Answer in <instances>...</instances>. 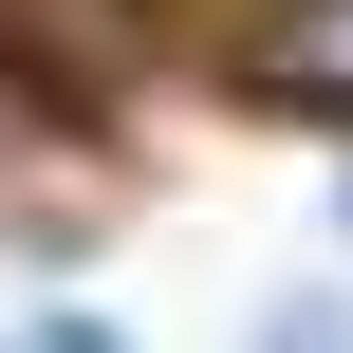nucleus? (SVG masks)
Instances as JSON below:
<instances>
[{
    "label": "nucleus",
    "mask_w": 353,
    "mask_h": 353,
    "mask_svg": "<svg viewBox=\"0 0 353 353\" xmlns=\"http://www.w3.org/2000/svg\"><path fill=\"white\" fill-rule=\"evenodd\" d=\"M0 353H130V335H112V316H19Z\"/></svg>",
    "instance_id": "nucleus-3"
},
{
    "label": "nucleus",
    "mask_w": 353,
    "mask_h": 353,
    "mask_svg": "<svg viewBox=\"0 0 353 353\" xmlns=\"http://www.w3.org/2000/svg\"><path fill=\"white\" fill-rule=\"evenodd\" d=\"M298 74H316V93H353V0H316V19H298Z\"/></svg>",
    "instance_id": "nucleus-2"
},
{
    "label": "nucleus",
    "mask_w": 353,
    "mask_h": 353,
    "mask_svg": "<svg viewBox=\"0 0 353 353\" xmlns=\"http://www.w3.org/2000/svg\"><path fill=\"white\" fill-rule=\"evenodd\" d=\"M335 223H353V186H335Z\"/></svg>",
    "instance_id": "nucleus-4"
},
{
    "label": "nucleus",
    "mask_w": 353,
    "mask_h": 353,
    "mask_svg": "<svg viewBox=\"0 0 353 353\" xmlns=\"http://www.w3.org/2000/svg\"><path fill=\"white\" fill-rule=\"evenodd\" d=\"M242 353H353V316L316 298V279H298V298H261V335H242Z\"/></svg>",
    "instance_id": "nucleus-1"
}]
</instances>
